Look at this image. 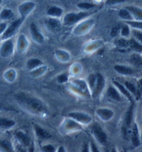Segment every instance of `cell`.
Masks as SVG:
<instances>
[{
  "instance_id": "cell-1",
  "label": "cell",
  "mask_w": 142,
  "mask_h": 152,
  "mask_svg": "<svg viewBox=\"0 0 142 152\" xmlns=\"http://www.w3.org/2000/svg\"><path fill=\"white\" fill-rule=\"evenodd\" d=\"M15 100L18 105L25 111L36 115H42L47 113V108L39 99L24 92L15 95Z\"/></svg>"
},
{
  "instance_id": "cell-2",
  "label": "cell",
  "mask_w": 142,
  "mask_h": 152,
  "mask_svg": "<svg viewBox=\"0 0 142 152\" xmlns=\"http://www.w3.org/2000/svg\"><path fill=\"white\" fill-rule=\"evenodd\" d=\"M90 13L89 12H80V13H70L65 15L64 18V24L67 26L73 25L80 20L84 19L87 16L90 15Z\"/></svg>"
},
{
  "instance_id": "cell-3",
  "label": "cell",
  "mask_w": 142,
  "mask_h": 152,
  "mask_svg": "<svg viewBox=\"0 0 142 152\" xmlns=\"http://www.w3.org/2000/svg\"><path fill=\"white\" fill-rule=\"evenodd\" d=\"M24 20V18H21L20 19L16 20L15 21L12 22L8 27L6 28L5 31L4 32V34L1 35V40H8V39L11 38L13 36L14 34L17 32L18 28L20 26L22 25Z\"/></svg>"
},
{
  "instance_id": "cell-4",
  "label": "cell",
  "mask_w": 142,
  "mask_h": 152,
  "mask_svg": "<svg viewBox=\"0 0 142 152\" xmlns=\"http://www.w3.org/2000/svg\"><path fill=\"white\" fill-rule=\"evenodd\" d=\"M92 133L93 134L94 137L98 142L101 145H104L108 140V135L105 132L103 129L102 128L100 124L98 123H94L91 127Z\"/></svg>"
},
{
  "instance_id": "cell-5",
  "label": "cell",
  "mask_w": 142,
  "mask_h": 152,
  "mask_svg": "<svg viewBox=\"0 0 142 152\" xmlns=\"http://www.w3.org/2000/svg\"><path fill=\"white\" fill-rule=\"evenodd\" d=\"M68 117L81 125L90 124L92 122V117L83 112H71L68 114Z\"/></svg>"
},
{
  "instance_id": "cell-6",
  "label": "cell",
  "mask_w": 142,
  "mask_h": 152,
  "mask_svg": "<svg viewBox=\"0 0 142 152\" xmlns=\"http://www.w3.org/2000/svg\"><path fill=\"white\" fill-rule=\"evenodd\" d=\"M15 138L17 143L20 144L25 148H28L31 145V139L30 135L26 131L23 130H18L15 133Z\"/></svg>"
},
{
  "instance_id": "cell-7",
  "label": "cell",
  "mask_w": 142,
  "mask_h": 152,
  "mask_svg": "<svg viewBox=\"0 0 142 152\" xmlns=\"http://www.w3.org/2000/svg\"><path fill=\"white\" fill-rule=\"evenodd\" d=\"M82 129V126L71 119L68 118L61 125V130L63 133H69Z\"/></svg>"
},
{
  "instance_id": "cell-8",
  "label": "cell",
  "mask_w": 142,
  "mask_h": 152,
  "mask_svg": "<svg viewBox=\"0 0 142 152\" xmlns=\"http://www.w3.org/2000/svg\"><path fill=\"white\" fill-rule=\"evenodd\" d=\"M96 115L103 122H108L113 118L114 113L110 108H99L96 109Z\"/></svg>"
},
{
  "instance_id": "cell-9",
  "label": "cell",
  "mask_w": 142,
  "mask_h": 152,
  "mask_svg": "<svg viewBox=\"0 0 142 152\" xmlns=\"http://www.w3.org/2000/svg\"><path fill=\"white\" fill-rule=\"evenodd\" d=\"M132 143L135 147H139L141 146V140H140V134L139 131V127L137 124H133L132 130L130 131V135Z\"/></svg>"
},
{
  "instance_id": "cell-10",
  "label": "cell",
  "mask_w": 142,
  "mask_h": 152,
  "mask_svg": "<svg viewBox=\"0 0 142 152\" xmlns=\"http://www.w3.org/2000/svg\"><path fill=\"white\" fill-rule=\"evenodd\" d=\"M33 130L34 133L37 137V138L41 140H47L51 137V134L48 131L43 128L40 125L38 124H34L33 126Z\"/></svg>"
},
{
  "instance_id": "cell-11",
  "label": "cell",
  "mask_w": 142,
  "mask_h": 152,
  "mask_svg": "<svg viewBox=\"0 0 142 152\" xmlns=\"http://www.w3.org/2000/svg\"><path fill=\"white\" fill-rule=\"evenodd\" d=\"M105 86V79L100 74H97L96 75V80L95 86H94V90L92 92V95L94 97H96L101 92L103 88Z\"/></svg>"
},
{
  "instance_id": "cell-12",
  "label": "cell",
  "mask_w": 142,
  "mask_h": 152,
  "mask_svg": "<svg viewBox=\"0 0 142 152\" xmlns=\"http://www.w3.org/2000/svg\"><path fill=\"white\" fill-rule=\"evenodd\" d=\"M16 125V122L13 119L0 117V130L9 131L13 129Z\"/></svg>"
},
{
  "instance_id": "cell-13",
  "label": "cell",
  "mask_w": 142,
  "mask_h": 152,
  "mask_svg": "<svg viewBox=\"0 0 142 152\" xmlns=\"http://www.w3.org/2000/svg\"><path fill=\"white\" fill-rule=\"evenodd\" d=\"M13 50V45L11 40H6L0 47V54L2 57H8L12 54Z\"/></svg>"
},
{
  "instance_id": "cell-14",
  "label": "cell",
  "mask_w": 142,
  "mask_h": 152,
  "mask_svg": "<svg viewBox=\"0 0 142 152\" xmlns=\"http://www.w3.org/2000/svg\"><path fill=\"white\" fill-rule=\"evenodd\" d=\"M0 152H16L13 144L9 140L0 138Z\"/></svg>"
},
{
  "instance_id": "cell-15",
  "label": "cell",
  "mask_w": 142,
  "mask_h": 152,
  "mask_svg": "<svg viewBox=\"0 0 142 152\" xmlns=\"http://www.w3.org/2000/svg\"><path fill=\"white\" fill-rule=\"evenodd\" d=\"M45 25L51 31H56L60 28V22L55 18H49L44 21Z\"/></svg>"
},
{
  "instance_id": "cell-16",
  "label": "cell",
  "mask_w": 142,
  "mask_h": 152,
  "mask_svg": "<svg viewBox=\"0 0 142 152\" xmlns=\"http://www.w3.org/2000/svg\"><path fill=\"white\" fill-rule=\"evenodd\" d=\"M30 31L31 34L32 38L33 40L37 42L41 43L43 42V40H44V38H43L42 35L40 34V31H39L38 28L36 26V24L34 23L31 24L30 25Z\"/></svg>"
},
{
  "instance_id": "cell-17",
  "label": "cell",
  "mask_w": 142,
  "mask_h": 152,
  "mask_svg": "<svg viewBox=\"0 0 142 152\" xmlns=\"http://www.w3.org/2000/svg\"><path fill=\"white\" fill-rule=\"evenodd\" d=\"M107 95L108 97H110L111 99L115 102H121L122 101V97H121V94L117 90L116 88L110 86L107 90Z\"/></svg>"
},
{
  "instance_id": "cell-18",
  "label": "cell",
  "mask_w": 142,
  "mask_h": 152,
  "mask_svg": "<svg viewBox=\"0 0 142 152\" xmlns=\"http://www.w3.org/2000/svg\"><path fill=\"white\" fill-rule=\"evenodd\" d=\"M114 69L117 72L122 75H131L133 74V70L130 67L125 66V65H117L114 67Z\"/></svg>"
},
{
  "instance_id": "cell-19",
  "label": "cell",
  "mask_w": 142,
  "mask_h": 152,
  "mask_svg": "<svg viewBox=\"0 0 142 152\" xmlns=\"http://www.w3.org/2000/svg\"><path fill=\"white\" fill-rule=\"evenodd\" d=\"M63 9L60 7H51L49 8L48 11H47V14L52 18H55L60 17L63 14Z\"/></svg>"
},
{
  "instance_id": "cell-20",
  "label": "cell",
  "mask_w": 142,
  "mask_h": 152,
  "mask_svg": "<svg viewBox=\"0 0 142 152\" xmlns=\"http://www.w3.org/2000/svg\"><path fill=\"white\" fill-rule=\"evenodd\" d=\"M134 116V110H133V106H130V107L128 108L127 111L125 114V124L127 128L128 129L130 127L132 122H133V119Z\"/></svg>"
},
{
  "instance_id": "cell-21",
  "label": "cell",
  "mask_w": 142,
  "mask_h": 152,
  "mask_svg": "<svg viewBox=\"0 0 142 152\" xmlns=\"http://www.w3.org/2000/svg\"><path fill=\"white\" fill-rule=\"evenodd\" d=\"M125 9H127L129 11V13H130V15L135 17L136 20L139 19L140 21L141 20V9H139V8H136L133 7H128L125 8Z\"/></svg>"
},
{
  "instance_id": "cell-22",
  "label": "cell",
  "mask_w": 142,
  "mask_h": 152,
  "mask_svg": "<svg viewBox=\"0 0 142 152\" xmlns=\"http://www.w3.org/2000/svg\"><path fill=\"white\" fill-rule=\"evenodd\" d=\"M113 83H114V85L119 88V91L121 92V94H122L123 95L126 96V98L127 99H129L130 102H133V96H132L131 94L128 91H127V89L124 87V86L121 85L120 83H119L118 82H117V81H113Z\"/></svg>"
},
{
  "instance_id": "cell-23",
  "label": "cell",
  "mask_w": 142,
  "mask_h": 152,
  "mask_svg": "<svg viewBox=\"0 0 142 152\" xmlns=\"http://www.w3.org/2000/svg\"><path fill=\"white\" fill-rule=\"evenodd\" d=\"M13 11L9 9H4L0 12V19L3 20H9L13 17Z\"/></svg>"
},
{
  "instance_id": "cell-24",
  "label": "cell",
  "mask_w": 142,
  "mask_h": 152,
  "mask_svg": "<svg viewBox=\"0 0 142 152\" xmlns=\"http://www.w3.org/2000/svg\"><path fill=\"white\" fill-rule=\"evenodd\" d=\"M41 64H42V61L39 60V59H31V60L28 61L26 65H27V67L29 69H33Z\"/></svg>"
},
{
  "instance_id": "cell-25",
  "label": "cell",
  "mask_w": 142,
  "mask_h": 152,
  "mask_svg": "<svg viewBox=\"0 0 142 152\" xmlns=\"http://www.w3.org/2000/svg\"><path fill=\"white\" fill-rule=\"evenodd\" d=\"M55 148L54 146L51 144H47L40 146V150L41 152H55Z\"/></svg>"
},
{
  "instance_id": "cell-26",
  "label": "cell",
  "mask_w": 142,
  "mask_h": 152,
  "mask_svg": "<svg viewBox=\"0 0 142 152\" xmlns=\"http://www.w3.org/2000/svg\"><path fill=\"white\" fill-rule=\"evenodd\" d=\"M119 16L122 18L123 20H131L132 15L130 13H129V11H127V9H121L120 11H119Z\"/></svg>"
},
{
  "instance_id": "cell-27",
  "label": "cell",
  "mask_w": 142,
  "mask_h": 152,
  "mask_svg": "<svg viewBox=\"0 0 142 152\" xmlns=\"http://www.w3.org/2000/svg\"><path fill=\"white\" fill-rule=\"evenodd\" d=\"M125 88H126L127 91H128L130 93H133V94H136L137 93V89H136L135 86L134 84L130 83V82H125Z\"/></svg>"
},
{
  "instance_id": "cell-28",
  "label": "cell",
  "mask_w": 142,
  "mask_h": 152,
  "mask_svg": "<svg viewBox=\"0 0 142 152\" xmlns=\"http://www.w3.org/2000/svg\"><path fill=\"white\" fill-rule=\"evenodd\" d=\"M130 47L132 48L135 49V50L139 51V52H141V45L140 43H139L137 41H136L135 39H132L130 41Z\"/></svg>"
},
{
  "instance_id": "cell-29",
  "label": "cell",
  "mask_w": 142,
  "mask_h": 152,
  "mask_svg": "<svg viewBox=\"0 0 142 152\" xmlns=\"http://www.w3.org/2000/svg\"><path fill=\"white\" fill-rule=\"evenodd\" d=\"M78 7L81 9L89 10V9H92V8H94V5L89 2H82V3H79V4H78Z\"/></svg>"
},
{
  "instance_id": "cell-30",
  "label": "cell",
  "mask_w": 142,
  "mask_h": 152,
  "mask_svg": "<svg viewBox=\"0 0 142 152\" xmlns=\"http://www.w3.org/2000/svg\"><path fill=\"white\" fill-rule=\"evenodd\" d=\"M96 80V75H92L90 76L89 83H90V88H91L92 92H93L94 86H95Z\"/></svg>"
},
{
  "instance_id": "cell-31",
  "label": "cell",
  "mask_w": 142,
  "mask_h": 152,
  "mask_svg": "<svg viewBox=\"0 0 142 152\" xmlns=\"http://www.w3.org/2000/svg\"><path fill=\"white\" fill-rule=\"evenodd\" d=\"M121 34L123 36H124V37L128 36L129 34H130V28H129L128 26H126V25L123 26L122 29H121Z\"/></svg>"
},
{
  "instance_id": "cell-32",
  "label": "cell",
  "mask_w": 142,
  "mask_h": 152,
  "mask_svg": "<svg viewBox=\"0 0 142 152\" xmlns=\"http://www.w3.org/2000/svg\"><path fill=\"white\" fill-rule=\"evenodd\" d=\"M133 61V63L136 65H139V66H141V58L139 56H134V57L132 59Z\"/></svg>"
},
{
  "instance_id": "cell-33",
  "label": "cell",
  "mask_w": 142,
  "mask_h": 152,
  "mask_svg": "<svg viewBox=\"0 0 142 152\" xmlns=\"http://www.w3.org/2000/svg\"><path fill=\"white\" fill-rule=\"evenodd\" d=\"M127 24H130V25L133 26L135 28H138L139 30L141 29V22H130V21H127L126 22Z\"/></svg>"
},
{
  "instance_id": "cell-34",
  "label": "cell",
  "mask_w": 142,
  "mask_h": 152,
  "mask_svg": "<svg viewBox=\"0 0 142 152\" xmlns=\"http://www.w3.org/2000/svg\"><path fill=\"white\" fill-rule=\"evenodd\" d=\"M90 145V152H100V151L98 149L97 146L95 143L94 142H90L89 144Z\"/></svg>"
},
{
  "instance_id": "cell-35",
  "label": "cell",
  "mask_w": 142,
  "mask_h": 152,
  "mask_svg": "<svg viewBox=\"0 0 142 152\" xmlns=\"http://www.w3.org/2000/svg\"><path fill=\"white\" fill-rule=\"evenodd\" d=\"M7 28V24L6 22H2L0 23V36H1L5 31L6 28Z\"/></svg>"
},
{
  "instance_id": "cell-36",
  "label": "cell",
  "mask_w": 142,
  "mask_h": 152,
  "mask_svg": "<svg viewBox=\"0 0 142 152\" xmlns=\"http://www.w3.org/2000/svg\"><path fill=\"white\" fill-rule=\"evenodd\" d=\"M119 31H120V29H119V26H115V27L112 28V31H111V36H112V37L117 36L119 34Z\"/></svg>"
},
{
  "instance_id": "cell-37",
  "label": "cell",
  "mask_w": 142,
  "mask_h": 152,
  "mask_svg": "<svg viewBox=\"0 0 142 152\" xmlns=\"http://www.w3.org/2000/svg\"><path fill=\"white\" fill-rule=\"evenodd\" d=\"M81 152H90V145L88 143H85L82 148Z\"/></svg>"
},
{
  "instance_id": "cell-38",
  "label": "cell",
  "mask_w": 142,
  "mask_h": 152,
  "mask_svg": "<svg viewBox=\"0 0 142 152\" xmlns=\"http://www.w3.org/2000/svg\"><path fill=\"white\" fill-rule=\"evenodd\" d=\"M133 34L136 37H137V38L138 39V40H139L140 42H141V32L139 31L134 30L133 31Z\"/></svg>"
},
{
  "instance_id": "cell-39",
  "label": "cell",
  "mask_w": 142,
  "mask_h": 152,
  "mask_svg": "<svg viewBox=\"0 0 142 152\" xmlns=\"http://www.w3.org/2000/svg\"><path fill=\"white\" fill-rule=\"evenodd\" d=\"M67 80V76L65 75H60L58 77V81H60V82H65Z\"/></svg>"
},
{
  "instance_id": "cell-40",
  "label": "cell",
  "mask_w": 142,
  "mask_h": 152,
  "mask_svg": "<svg viewBox=\"0 0 142 152\" xmlns=\"http://www.w3.org/2000/svg\"><path fill=\"white\" fill-rule=\"evenodd\" d=\"M55 152H67V151H66V149L65 148V147L63 145H61L55 149Z\"/></svg>"
},
{
  "instance_id": "cell-41",
  "label": "cell",
  "mask_w": 142,
  "mask_h": 152,
  "mask_svg": "<svg viewBox=\"0 0 142 152\" xmlns=\"http://www.w3.org/2000/svg\"><path fill=\"white\" fill-rule=\"evenodd\" d=\"M4 111V110H7V108L5 107V106H4L3 105H1V104H0V111Z\"/></svg>"
},
{
  "instance_id": "cell-42",
  "label": "cell",
  "mask_w": 142,
  "mask_h": 152,
  "mask_svg": "<svg viewBox=\"0 0 142 152\" xmlns=\"http://www.w3.org/2000/svg\"><path fill=\"white\" fill-rule=\"evenodd\" d=\"M1 3H2V1H0V4H1Z\"/></svg>"
},
{
  "instance_id": "cell-43",
  "label": "cell",
  "mask_w": 142,
  "mask_h": 152,
  "mask_svg": "<svg viewBox=\"0 0 142 152\" xmlns=\"http://www.w3.org/2000/svg\"><path fill=\"white\" fill-rule=\"evenodd\" d=\"M112 152H115V151H114V150H113V151H112Z\"/></svg>"
},
{
  "instance_id": "cell-44",
  "label": "cell",
  "mask_w": 142,
  "mask_h": 152,
  "mask_svg": "<svg viewBox=\"0 0 142 152\" xmlns=\"http://www.w3.org/2000/svg\"></svg>"
}]
</instances>
